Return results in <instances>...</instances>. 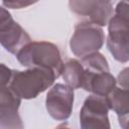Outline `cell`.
<instances>
[{
  "label": "cell",
  "mask_w": 129,
  "mask_h": 129,
  "mask_svg": "<svg viewBox=\"0 0 129 129\" xmlns=\"http://www.w3.org/2000/svg\"><path fill=\"white\" fill-rule=\"evenodd\" d=\"M56 77L51 70L43 68H28L25 71L12 70L9 88L19 98L30 100L50 88Z\"/></svg>",
  "instance_id": "1"
},
{
  "label": "cell",
  "mask_w": 129,
  "mask_h": 129,
  "mask_svg": "<svg viewBox=\"0 0 129 129\" xmlns=\"http://www.w3.org/2000/svg\"><path fill=\"white\" fill-rule=\"evenodd\" d=\"M16 58L26 68H43L51 70L56 79L60 76L63 61L59 48L48 41H30L17 53Z\"/></svg>",
  "instance_id": "2"
},
{
  "label": "cell",
  "mask_w": 129,
  "mask_h": 129,
  "mask_svg": "<svg viewBox=\"0 0 129 129\" xmlns=\"http://www.w3.org/2000/svg\"><path fill=\"white\" fill-rule=\"evenodd\" d=\"M107 47L117 61L129 60V12L126 0L120 1L108 22Z\"/></svg>",
  "instance_id": "3"
},
{
  "label": "cell",
  "mask_w": 129,
  "mask_h": 129,
  "mask_svg": "<svg viewBox=\"0 0 129 129\" xmlns=\"http://www.w3.org/2000/svg\"><path fill=\"white\" fill-rule=\"evenodd\" d=\"M105 42V33L101 26L91 21L79 22L70 40L72 52L83 57L89 53L99 51Z\"/></svg>",
  "instance_id": "4"
},
{
  "label": "cell",
  "mask_w": 129,
  "mask_h": 129,
  "mask_svg": "<svg viewBox=\"0 0 129 129\" xmlns=\"http://www.w3.org/2000/svg\"><path fill=\"white\" fill-rule=\"evenodd\" d=\"M109 107L106 97L99 95L88 96L80 112V125L83 129H109Z\"/></svg>",
  "instance_id": "5"
},
{
  "label": "cell",
  "mask_w": 129,
  "mask_h": 129,
  "mask_svg": "<svg viewBox=\"0 0 129 129\" xmlns=\"http://www.w3.org/2000/svg\"><path fill=\"white\" fill-rule=\"evenodd\" d=\"M74 89L63 84L53 85L45 99V108L51 118L63 121L70 118L74 106Z\"/></svg>",
  "instance_id": "6"
},
{
  "label": "cell",
  "mask_w": 129,
  "mask_h": 129,
  "mask_svg": "<svg viewBox=\"0 0 129 129\" xmlns=\"http://www.w3.org/2000/svg\"><path fill=\"white\" fill-rule=\"evenodd\" d=\"M71 11L79 16H88L90 21L105 26L113 16V6L105 0H69Z\"/></svg>",
  "instance_id": "7"
},
{
  "label": "cell",
  "mask_w": 129,
  "mask_h": 129,
  "mask_svg": "<svg viewBox=\"0 0 129 129\" xmlns=\"http://www.w3.org/2000/svg\"><path fill=\"white\" fill-rule=\"evenodd\" d=\"M21 98L9 87L0 88V128H23L19 115Z\"/></svg>",
  "instance_id": "8"
},
{
  "label": "cell",
  "mask_w": 129,
  "mask_h": 129,
  "mask_svg": "<svg viewBox=\"0 0 129 129\" xmlns=\"http://www.w3.org/2000/svg\"><path fill=\"white\" fill-rule=\"evenodd\" d=\"M116 79L110 72H95L85 69L82 89L95 95L106 97L115 87Z\"/></svg>",
  "instance_id": "9"
},
{
  "label": "cell",
  "mask_w": 129,
  "mask_h": 129,
  "mask_svg": "<svg viewBox=\"0 0 129 129\" xmlns=\"http://www.w3.org/2000/svg\"><path fill=\"white\" fill-rule=\"evenodd\" d=\"M30 41L28 33L14 20H11L0 29V44L10 53L16 54Z\"/></svg>",
  "instance_id": "10"
},
{
  "label": "cell",
  "mask_w": 129,
  "mask_h": 129,
  "mask_svg": "<svg viewBox=\"0 0 129 129\" xmlns=\"http://www.w3.org/2000/svg\"><path fill=\"white\" fill-rule=\"evenodd\" d=\"M106 101L109 109L113 110L119 119V124L126 129L129 114V91L128 89L115 87L107 96Z\"/></svg>",
  "instance_id": "11"
},
{
  "label": "cell",
  "mask_w": 129,
  "mask_h": 129,
  "mask_svg": "<svg viewBox=\"0 0 129 129\" xmlns=\"http://www.w3.org/2000/svg\"><path fill=\"white\" fill-rule=\"evenodd\" d=\"M84 72L85 68L81 61L77 59H69L67 62H63L60 76L62 77L66 85L73 89H80L83 83Z\"/></svg>",
  "instance_id": "12"
},
{
  "label": "cell",
  "mask_w": 129,
  "mask_h": 129,
  "mask_svg": "<svg viewBox=\"0 0 129 129\" xmlns=\"http://www.w3.org/2000/svg\"><path fill=\"white\" fill-rule=\"evenodd\" d=\"M81 63L85 69L95 72H110L106 57L99 51L89 53L81 57Z\"/></svg>",
  "instance_id": "13"
},
{
  "label": "cell",
  "mask_w": 129,
  "mask_h": 129,
  "mask_svg": "<svg viewBox=\"0 0 129 129\" xmlns=\"http://www.w3.org/2000/svg\"><path fill=\"white\" fill-rule=\"evenodd\" d=\"M6 8L10 9H22L30 5L37 3L39 0H1Z\"/></svg>",
  "instance_id": "14"
},
{
  "label": "cell",
  "mask_w": 129,
  "mask_h": 129,
  "mask_svg": "<svg viewBox=\"0 0 129 129\" xmlns=\"http://www.w3.org/2000/svg\"><path fill=\"white\" fill-rule=\"evenodd\" d=\"M12 76V70L9 69L4 63H0V88L9 85Z\"/></svg>",
  "instance_id": "15"
},
{
  "label": "cell",
  "mask_w": 129,
  "mask_h": 129,
  "mask_svg": "<svg viewBox=\"0 0 129 129\" xmlns=\"http://www.w3.org/2000/svg\"><path fill=\"white\" fill-rule=\"evenodd\" d=\"M11 20H13V18L11 14L8 12V10L0 6V29L7 23H9Z\"/></svg>",
  "instance_id": "16"
},
{
  "label": "cell",
  "mask_w": 129,
  "mask_h": 129,
  "mask_svg": "<svg viewBox=\"0 0 129 129\" xmlns=\"http://www.w3.org/2000/svg\"><path fill=\"white\" fill-rule=\"evenodd\" d=\"M116 82L119 83V85L121 86V88L123 89H128V68H125L123 71L120 72L118 79L116 80Z\"/></svg>",
  "instance_id": "17"
},
{
  "label": "cell",
  "mask_w": 129,
  "mask_h": 129,
  "mask_svg": "<svg viewBox=\"0 0 129 129\" xmlns=\"http://www.w3.org/2000/svg\"><path fill=\"white\" fill-rule=\"evenodd\" d=\"M105 1H111V0H105Z\"/></svg>",
  "instance_id": "18"
}]
</instances>
